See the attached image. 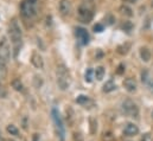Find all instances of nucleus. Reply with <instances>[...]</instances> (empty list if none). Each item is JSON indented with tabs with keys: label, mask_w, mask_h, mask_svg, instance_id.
<instances>
[{
	"label": "nucleus",
	"mask_w": 153,
	"mask_h": 141,
	"mask_svg": "<svg viewBox=\"0 0 153 141\" xmlns=\"http://www.w3.org/2000/svg\"><path fill=\"white\" fill-rule=\"evenodd\" d=\"M11 85H12V88H13L16 91H22V90L24 89V85H23L22 81L18 79V78H14V79L11 82Z\"/></svg>",
	"instance_id": "f3484780"
},
{
	"label": "nucleus",
	"mask_w": 153,
	"mask_h": 141,
	"mask_svg": "<svg viewBox=\"0 0 153 141\" xmlns=\"http://www.w3.org/2000/svg\"><path fill=\"white\" fill-rule=\"evenodd\" d=\"M140 57H141V59L144 62H149L151 59V52H150V50L147 47H141V50H140Z\"/></svg>",
	"instance_id": "2eb2a0df"
},
{
	"label": "nucleus",
	"mask_w": 153,
	"mask_h": 141,
	"mask_svg": "<svg viewBox=\"0 0 153 141\" xmlns=\"http://www.w3.org/2000/svg\"><path fill=\"white\" fill-rule=\"evenodd\" d=\"M89 123H90V134H95L97 131V122L95 119H89Z\"/></svg>",
	"instance_id": "4be33fe9"
},
{
	"label": "nucleus",
	"mask_w": 153,
	"mask_h": 141,
	"mask_svg": "<svg viewBox=\"0 0 153 141\" xmlns=\"http://www.w3.org/2000/svg\"><path fill=\"white\" fill-rule=\"evenodd\" d=\"M141 141H153L152 140V137H151V134H149V133L144 134V137L141 138Z\"/></svg>",
	"instance_id": "bb28decb"
},
{
	"label": "nucleus",
	"mask_w": 153,
	"mask_h": 141,
	"mask_svg": "<svg viewBox=\"0 0 153 141\" xmlns=\"http://www.w3.org/2000/svg\"><path fill=\"white\" fill-rule=\"evenodd\" d=\"M76 102L78 105H81V106H87L88 103H90V105L94 103V102H93L88 96H85V95H79L76 99Z\"/></svg>",
	"instance_id": "4468645a"
},
{
	"label": "nucleus",
	"mask_w": 153,
	"mask_h": 141,
	"mask_svg": "<svg viewBox=\"0 0 153 141\" xmlns=\"http://www.w3.org/2000/svg\"><path fill=\"white\" fill-rule=\"evenodd\" d=\"M38 138H39L38 134H35V135H33V141H38Z\"/></svg>",
	"instance_id": "c756f323"
},
{
	"label": "nucleus",
	"mask_w": 153,
	"mask_h": 141,
	"mask_svg": "<svg viewBox=\"0 0 153 141\" xmlns=\"http://www.w3.org/2000/svg\"><path fill=\"white\" fill-rule=\"evenodd\" d=\"M123 87L128 93H134L137 90V81L132 77H127L123 81Z\"/></svg>",
	"instance_id": "9b49d317"
},
{
	"label": "nucleus",
	"mask_w": 153,
	"mask_h": 141,
	"mask_svg": "<svg viewBox=\"0 0 153 141\" xmlns=\"http://www.w3.org/2000/svg\"><path fill=\"white\" fill-rule=\"evenodd\" d=\"M131 49V44L129 43H126V44H122L120 46H117V52L120 55H126Z\"/></svg>",
	"instance_id": "aec40b11"
},
{
	"label": "nucleus",
	"mask_w": 153,
	"mask_h": 141,
	"mask_svg": "<svg viewBox=\"0 0 153 141\" xmlns=\"http://www.w3.org/2000/svg\"><path fill=\"white\" fill-rule=\"evenodd\" d=\"M105 73H106V71H105V68H103V67H97V68L95 69V71H94V76H95V78H96L97 81H101V79L103 78Z\"/></svg>",
	"instance_id": "a211bd4d"
},
{
	"label": "nucleus",
	"mask_w": 153,
	"mask_h": 141,
	"mask_svg": "<svg viewBox=\"0 0 153 141\" xmlns=\"http://www.w3.org/2000/svg\"><path fill=\"white\" fill-rule=\"evenodd\" d=\"M121 29H122V30H125L126 32H131V31H132V29H133V24H132V23H129V22H125V24H122V25H121Z\"/></svg>",
	"instance_id": "b1692460"
},
{
	"label": "nucleus",
	"mask_w": 153,
	"mask_h": 141,
	"mask_svg": "<svg viewBox=\"0 0 153 141\" xmlns=\"http://www.w3.org/2000/svg\"><path fill=\"white\" fill-rule=\"evenodd\" d=\"M119 12L122 14V16H126V17H132L133 16V11L131 7H128L127 5H122L120 8H119Z\"/></svg>",
	"instance_id": "dca6fc26"
},
{
	"label": "nucleus",
	"mask_w": 153,
	"mask_h": 141,
	"mask_svg": "<svg viewBox=\"0 0 153 141\" xmlns=\"http://www.w3.org/2000/svg\"><path fill=\"white\" fill-rule=\"evenodd\" d=\"M6 131H7V133L11 134V135H14V137H18V135H19V131H18V128H17L14 125H8V126L6 127Z\"/></svg>",
	"instance_id": "412c9836"
},
{
	"label": "nucleus",
	"mask_w": 153,
	"mask_h": 141,
	"mask_svg": "<svg viewBox=\"0 0 153 141\" xmlns=\"http://www.w3.org/2000/svg\"><path fill=\"white\" fill-rule=\"evenodd\" d=\"M75 35H76L78 42L82 44V45H87L89 43V33L87 32L85 29L83 27H77L75 30Z\"/></svg>",
	"instance_id": "6e6552de"
},
{
	"label": "nucleus",
	"mask_w": 153,
	"mask_h": 141,
	"mask_svg": "<svg viewBox=\"0 0 153 141\" xmlns=\"http://www.w3.org/2000/svg\"><path fill=\"white\" fill-rule=\"evenodd\" d=\"M8 35L10 39L13 44V49H14V56L18 55L19 47L22 46V30L18 25V22L16 19H13L10 23V27H8Z\"/></svg>",
	"instance_id": "f03ea898"
},
{
	"label": "nucleus",
	"mask_w": 153,
	"mask_h": 141,
	"mask_svg": "<svg viewBox=\"0 0 153 141\" xmlns=\"http://www.w3.org/2000/svg\"><path fill=\"white\" fill-rule=\"evenodd\" d=\"M132 1H135V0H132Z\"/></svg>",
	"instance_id": "7c9ffc66"
},
{
	"label": "nucleus",
	"mask_w": 153,
	"mask_h": 141,
	"mask_svg": "<svg viewBox=\"0 0 153 141\" xmlns=\"http://www.w3.org/2000/svg\"><path fill=\"white\" fill-rule=\"evenodd\" d=\"M152 6H153V2H152Z\"/></svg>",
	"instance_id": "473e14b6"
},
{
	"label": "nucleus",
	"mask_w": 153,
	"mask_h": 141,
	"mask_svg": "<svg viewBox=\"0 0 153 141\" xmlns=\"http://www.w3.org/2000/svg\"><path fill=\"white\" fill-rule=\"evenodd\" d=\"M94 11H95L94 2L91 0H84L78 7V12H77L78 20L83 24L90 23L94 17Z\"/></svg>",
	"instance_id": "f257e3e1"
},
{
	"label": "nucleus",
	"mask_w": 153,
	"mask_h": 141,
	"mask_svg": "<svg viewBox=\"0 0 153 141\" xmlns=\"http://www.w3.org/2000/svg\"><path fill=\"white\" fill-rule=\"evenodd\" d=\"M93 76H94V71L91 70V69H87L85 73H84V79H85V82L90 83V82L93 81Z\"/></svg>",
	"instance_id": "5701e85b"
},
{
	"label": "nucleus",
	"mask_w": 153,
	"mask_h": 141,
	"mask_svg": "<svg viewBox=\"0 0 153 141\" xmlns=\"http://www.w3.org/2000/svg\"><path fill=\"white\" fill-rule=\"evenodd\" d=\"M73 6L69 0H61L59 1V12L62 16H69L71 13Z\"/></svg>",
	"instance_id": "1a4fd4ad"
},
{
	"label": "nucleus",
	"mask_w": 153,
	"mask_h": 141,
	"mask_svg": "<svg viewBox=\"0 0 153 141\" xmlns=\"http://www.w3.org/2000/svg\"><path fill=\"white\" fill-rule=\"evenodd\" d=\"M31 63L33 64V67L35 68H37V69H43V67H44V61H43V57L39 55L38 52H33L32 53V56H31Z\"/></svg>",
	"instance_id": "f8f14e48"
},
{
	"label": "nucleus",
	"mask_w": 153,
	"mask_h": 141,
	"mask_svg": "<svg viewBox=\"0 0 153 141\" xmlns=\"http://www.w3.org/2000/svg\"><path fill=\"white\" fill-rule=\"evenodd\" d=\"M20 11L25 18H32L37 11V0H24L22 2Z\"/></svg>",
	"instance_id": "20e7f679"
},
{
	"label": "nucleus",
	"mask_w": 153,
	"mask_h": 141,
	"mask_svg": "<svg viewBox=\"0 0 153 141\" xmlns=\"http://www.w3.org/2000/svg\"><path fill=\"white\" fill-rule=\"evenodd\" d=\"M141 79H143V83H145L149 87V89L153 91V78L150 76L149 71L144 70L141 72Z\"/></svg>",
	"instance_id": "ddd939ff"
},
{
	"label": "nucleus",
	"mask_w": 153,
	"mask_h": 141,
	"mask_svg": "<svg viewBox=\"0 0 153 141\" xmlns=\"http://www.w3.org/2000/svg\"><path fill=\"white\" fill-rule=\"evenodd\" d=\"M74 141H83V138L79 133H75L74 134Z\"/></svg>",
	"instance_id": "cd10ccee"
},
{
	"label": "nucleus",
	"mask_w": 153,
	"mask_h": 141,
	"mask_svg": "<svg viewBox=\"0 0 153 141\" xmlns=\"http://www.w3.org/2000/svg\"><path fill=\"white\" fill-rule=\"evenodd\" d=\"M11 50H10V44L6 38H2L0 40V58L6 63L10 59Z\"/></svg>",
	"instance_id": "0eeeda50"
},
{
	"label": "nucleus",
	"mask_w": 153,
	"mask_h": 141,
	"mask_svg": "<svg viewBox=\"0 0 153 141\" xmlns=\"http://www.w3.org/2000/svg\"><path fill=\"white\" fill-rule=\"evenodd\" d=\"M103 29H105V27H103V25H102V24H96V25L94 26V31H95V32H99V33H100V32H102V31H103Z\"/></svg>",
	"instance_id": "a878e982"
},
{
	"label": "nucleus",
	"mask_w": 153,
	"mask_h": 141,
	"mask_svg": "<svg viewBox=\"0 0 153 141\" xmlns=\"http://www.w3.org/2000/svg\"><path fill=\"white\" fill-rule=\"evenodd\" d=\"M138 133H139V128L134 123H127L123 129V135H126V137H134Z\"/></svg>",
	"instance_id": "9d476101"
},
{
	"label": "nucleus",
	"mask_w": 153,
	"mask_h": 141,
	"mask_svg": "<svg viewBox=\"0 0 153 141\" xmlns=\"http://www.w3.org/2000/svg\"><path fill=\"white\" fill-rule=\"evenodd\" d=\"M115 89H116V84H115L112 79L108 81V82H106L105 85H103V91L105 93H111V91H113Z\"/></svg>",
	"instance_id": "6ab92c4d"
},
{
	"label": "nucleus",
	"mask_w": 153,
	"mask_h": 141,
	"mask_svg": "<svg viewBox=\"0 0 153 141\" xmlns=\"http://www.w3.org/2000/svg\"><path fill=\"white\" fill-rule=\"evenodd\" d=\"M0 141H1V140H0Z\"/></svg>",
	"instance_id": "72a5a7b5"
},
{
	"label": "nucleus",
	"mask_w": 153,
	"mask_h": 141,
	"mask_svg": "<svg viewBox=\"0 0 153 141\" xmlns=\"http://www.w3.org/2000/svg\"><path fill=\"white\" fill-rule=\"evenodd\" d=\"M152 117H153V114H152Z\"/></svg>",
	"instance_id": "2f4dec72"
},
{
	"label": "nucleus",
	"mask_w": 153,
	"mask_h": 141,
	"mask_svg": "<svg viewBox=\"0 0 153 141\" xmlns=\"http://www.w3.org/2000/svg\"><path fill=\"white\" fill-rule=\"evenodd\" d=\"M121 109H122V113L127 116L138 117L139 115V108L132 100H125L121 105Z\"/></svg>",
	"instance_id": "39448f33"
},
{
	"label": "nucleus",
	"mask_w": 153,
	"mask_h": 141,
	"mask_svg": "<svg viewBox=\"0 0 153 141\" xmlns=\"http://www.w3.org/2000/svg\"><path fill=\"white\" fill-rule=\"evenodd\" d=\"M71 83V76L69 70L64 65H59L57 68V84L62 90H67L70 87Z\"/></svg>",
	"instance_id": "7ed1b4c3"
},
{
	"label": "nucleus",
	"mask_w": 153,
	"mask_h": 141,
	"mask_svg": "<svg viewBox=\"0 0 153 141\" xmlns=\"http://www.w3.org/2000/svg\"><path fill=\"white\" fill-rule=\"evenodd\" d=\"M114 139V137L112 135V133L111 132H107V133H105L103 134V140L105 141H112Z\"/></svg>",
	"instance_id": "393cba45"
},
{
	"label": "nucleus",
	"mask_w": 153,
	"mask_h": 141,
	"mask_svg": "<svg viewBox=\"0 0 153 141\" xmlns=\"http://www.w3.org/2000/svg\"><path fill=\"white\" fill-rule=\"evenodd\" d=\"M123 71H125V65H123V64H120V65H119V68H117V71H116V72H117L119 75H122V72H123Z\"/></svg>",
	"instance_id": "c85d7f7f"
},
{
	"label": "nucleus",
	"mask_w": 153,
	"mask_h": 141,
	"mask_svg": "<svg viewBox=\"0 0 153 141\" xmlns=\"http://www.w3.org/2000/svg\"><path fill=\"white\" fill-rule=\"evenodd\" d=\"M51 115H52V119H53V122L56 125V128H57V132H58V135L61 138V141H64V126H63V121H62V117L58 113V110L56 108H52L51 110Z\"/></svg>",
	"instance_id": "423d86ee"
}]
</instances>
